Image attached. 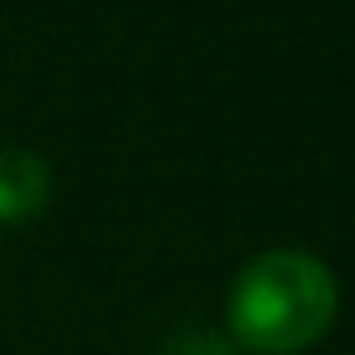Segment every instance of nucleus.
<instances>
[{
    "label": "nucleus",
    "instance_id": "obj_1",
    "mask_svg": "<svg viewBox=\"0 0 355 355\" xmlns=\"http://www.w3.org/2000/svg\"><path fill=\"white\" fill-rule=\"evenodd\" d=\"M340 309L334 272L309 251H266L245 266L225 303V324L241 350L298 355L319 345Z\"/></svg>",
    "mask_w": 355,
    "mask_h": 355
},
{
    "label": "nucleus",
    "instance_id": "obj_2",
    "mask_svg": "<svg viewBox=\"0 0 355 355\" xmlns=\"http://www.w3.org/2000/svg\"><path fill=\"white\" fill-rule=\"evenodd\" d=\"M53 193V173L37 152L26 146H6L0 152V225H26L47 209Z\"/></svg>",
    "mask_w": 355,
    "mask_h": 355
},
{
    "label": "nucleus",
    "instance_id": "obj_3",
    "mask_svg": "<svg viewBox=\"0 0 355 355\" xmlns=\"http://www.w3.org/2000/svg\"><path fill=\"white\" fill-rule=\"evenodd\" d=\"M162 355H235L230 340H220V334H183V340H173Z\"/></svg>",
    "mask_w": 355,
    "mask_h": 355
}]
</instances>
